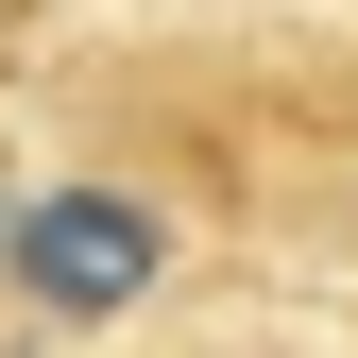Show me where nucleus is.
Returning <instances> with one entry per match:
<instances>
[{"instance_id": "nucleus-1", "label": "nucleus", "mask_w": 358, "mask_h": 358, "mask_svg": "<svg viewBox=\"0 0 358 358\" xmlns=\"http://www.w3.org/2000/svg\"><path fill=\"white\" fill-rule=\"evenodd\" d=\"M0 273L52 307V324H120V307L171 273V239H154V205H137V188H52V205L0 222Z\"/></svg>"}]
</instances>
